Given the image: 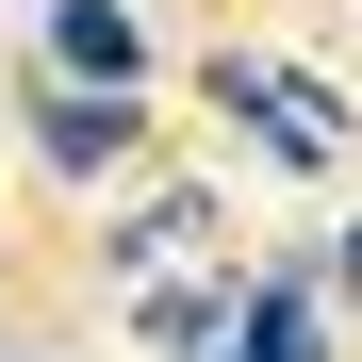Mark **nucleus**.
<instances>
[{
	"instance_id": "nucleus-4",
	"label": "nucleus",
	"mask_w": 362,
	"mask_h": 362,
	"mask_svg": "<svg viewBox=\"0 0 362 362\" xmlns=\"http://www.w3.org/2000/svg\"><path fill=\"white\" fill-rule=\"evenodd\" d=\"M230 362H329V313H313L296 280H264V296H247V329H230Z\"/></svg>"
},
{
	"instance_id": "nucleus-1",
	"label": "nucleus",
	"mask_w": 362,
	"mask_h": 362,
	"mask_svg": "<svg viewBox=\"0 0 362 362\" xmlns=\"http://www.w3.org/2000/svg\"><path fill=\"white\" fill-rule=\"evenodd\" d=\"M214 99L247 115L280 165H329V148H346V115H329V83H313V66H230V49H214Z\"/></svg>"
},
{
	"instance_id": "nucleus-2",
	"label": "nucleus",
	"mask_w": 362,
	"mask_h": 362,
	"mask_svg": "<svg viewBox=\"0 0 362 362\" xmlns=\"http://www.w3.org/2000/svg\"><path fill=\"white\" fill-rule=\"evenodd\" d=\"M33 49H49V83H83V99H132V83H148L132 0H49V17H33Z\"/></svg>"
},
{
	"instance_id": "nucleus-3",
	"label": "nucleus",
	"mask_w": 362,
	"mask_h": 362,
	"mask_svg": "<svg viewBox=\"0 0 362 362\" xmlns=\"http://www.w3.org/2000/svg\"><path fill=\"white\" fill-rule=\"evenodd\" d=\"M33 165H49V181H99V165H132V99H83V83H49V99H33Z\"/></svg>"
},
{
	"instance_id": "nucleus-5",
	"label": "nucleus",
	"mask_w": 362,
	"mask_h": 362,
	"mask_svg": "<svg viewBox=\"0 0 362 362\" xmlns=\"http://www.w3.org/2000/svg\"><path fill=\"white\" fill-rule=\"evenodd\" d=\"M329 264H346V296H362V230H346V247H329Z\"/></svg>"
}]
</instances>
